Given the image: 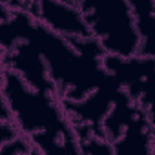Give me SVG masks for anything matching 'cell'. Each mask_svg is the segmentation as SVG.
Instances as JSON below:
<instances>
[{"mask_svg": "<svg viewBox=\"0 0 155 155\" xmlns=\"http://www.w3.org/2000/svg\"><path fill=\"white\" fill-rule=\"evenodd\" d=\"M2 115L17 124L40 153H81L77 135L62 99L55 91L29 86L18 73L2 68Z\"/></svg>", "mask_w": 155, "mask_h": 155, "instance_id": "1", "label": "cell"}, {"mask_svg": "<svg viewBox=\"0 0 155 155\" xmlns=\"http://www.w3.org/2000/svg\"><path fill=\"white\" fill-rule=\"evenodd\" d=\"M86 18L91 37L110 55L131 57L140 49V37L130 0H69Z\"/></svg>", "mask_w": 155, "mask_h": 155, "instance_id": "2", "label": "cell"}, {"mask_svg": "<svg viewBox=\"0 0 155 155\" xmlns=\"http://www.w3.org/2000/svg\"><path fill=\"white\" fill-rule=\"evenodd\" d=\"M104 66L155 130V57L140 53L131 57L106 53Z\"/></svg>", "mask_w": 155, "mask_h": 155, "instance_id": "3", "label": "cell"}, {"mask_svg": "<svg viewBox=\"0 0 155 155\" xmlns=\"http://www.w3.org/2000/svg\"><path fill=\"white\" fill-rule=\"evenodd\" d=\"M153 2H155V0H153Z\"/></svg>", "mask_w": 155, "mask_h": 155, "instance_id": "4", "label": "cell"}]
</instances>
